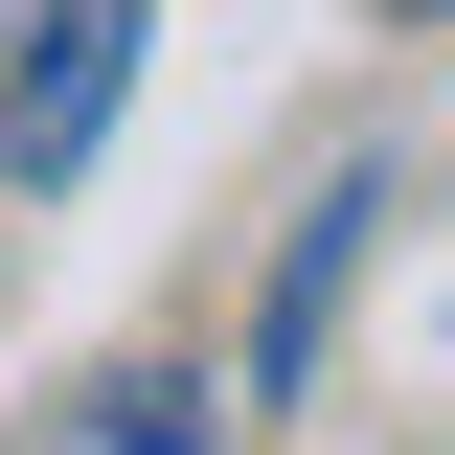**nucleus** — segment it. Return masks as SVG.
<instances>
[{"instance_id": "nucleus-1", "label": "nucleus", "mask_w": 455, "mask_h": 455, "mask_svg": "<svg viewBox=\"0 0 455 455\" xmlns=\"http://www.w3.org/2000/svg\"><path fill=\"white\" fill-rule=\"evenodd\" d=\"M137 92V0H0V182H68Z\"/></svg>"}, {"instance_id": "nucleus-2", "label": "nucleus", "mask_w": 455, "mask_h": 455, "mask_svg": "<svg viewBox=\"0 0 455 455\" xmlns=\"http://www.w3.org/2000/svg\"><path fill=\"white\" fill-rule=\"evenodd\" d=\"M364 205H387V182H319V228L274 251V387H319V319H341V274H364Z\"/></svg>"}, {"instance_id": "nucleus-3", "label": "nucleus", "mask_w": 455, "mask_h": 455, "mask_svg": "<svg viewBox=\"0 0 455 455\" xmlns=\"http://www.w3.org/2000/svg\"><path fill=\"white\" fill-rule=\"evenodd\" d=\"M182 433H205L182 387H114V410H92V455H182Z\"/></svg>"}, {"instance_id": "nucleus-4", "label": "nucleus", "mask_w": 455, "mask_h": 455, "mask_svg": "<svg viewBox=\"0 0 455 455\" xmlns=\"http://www.w3.org/2000/svg\"><path fill=\"white\" fill-rule=\"evenodd\" d=\"M433 23H455V0H433Z\"/></svg>"}]
</instances>
